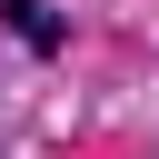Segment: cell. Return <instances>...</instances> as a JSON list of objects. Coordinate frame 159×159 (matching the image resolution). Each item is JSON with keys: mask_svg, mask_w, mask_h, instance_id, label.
Wrapping results in <instances>:
<instances>
[{"mask_svg": "<svg viewBox=\"0 0 159 159\" xmlns=\"http://www.w3.org/2000/svg\"><path fill=\"white\" fill-rule=\"evenodd\" d=\"M10 30H20V40H30V50H60V40H70V30H60V10H50V0H10Z\"/></svg>", "mask_w": 159, "mask_h": 159, "instance_id": "1", "label": "cell"}]
</instances>
